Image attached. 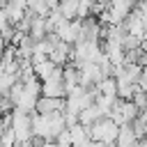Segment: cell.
Returning <instances> with one entry per match:
<instances>
[{"mask_svg":"<svg viewBox=\"0 0 147 147\" xmlns=\"http://www.w3.org/2000/svg\"><path fill=\"white\" fill-rule=\"evenodd\" d=\"M69 48H71V44L57 41V44L51 48V53H48V60H51V62H55L57 67H64V64L69 62Z\"/></svg>","mask_w":147,"mask_h":147,"instance_id":"4","label":"cell"},{"mask_svg":"<svg viewBox=\"0 0 147 147\" xmlns=\"http://www.w3.org/2000/svg\"><path fill=\"white\" fill-rule=\"evenodd\" d=\"M64 18H76V11H78V0H57V7H55Z\"/></svg>","mask_w":147,"mask_h":147,"instance_id":"8","label":"cell"},{"mask_svg":"<svg viewBox=\"0 0 147 147\" xmlns=\"http://www.w3.org/2000/svg\"><path fill=\"white\" fill-rule=\"evenodd\" d=\"M39 147H57V145H55V140H44Z\"/></svg>","mask_w":147,"mask_h":147,"instance_id":"11","label":"cell"},{"mask_svg":"<svg viewBox=\"0 0 147 147\" xmlns=\"http://www.w3.org/2000/svg\"><path fill=\"white\" fill-rule=\"evenodd\" d=\"M99 117H106V115H101V110L94 106V101H92L90 106H85V108L78 113V122H80V124H85V126H90V124H92V122H96Z\"/></svg>","mask_w":147,"mask_h":147,"instance_id":"6","label":"cell"},{"mask_svg":"<svg viewBox=\"0 0 147 147\" xmlns=\"http://www.w3.org/2000/svg\"><path fill=\"white\" fill-rule=\"evenodd\" d=\"M0 147H2V145H0Z\"/></svg>","mask_w":147,"mask_h":147,"instance_id":"13","label":"cell"},{"mask_svg":"<svg viewBox=\"0 0 147 147\" xmlns=\"http://www.w3.org/2000/svg\"><path fill=\"white\" fill-rule=\"evenodd\" d=\"M136 85H138L140 90H145V92H147V69H142V71H140V76H138Z\"/></svg>","mask_w":147,"mask_h":147,"instance_id":"10","label":"cell"},{"mask_svg":"<svg viewBox=\"0 0 147 147\" xmlns=\"http://www.w3.org/2000/svg\"><path fill=\"white\" fill-rule=\"evenodd\" d=\"M62 83H64V90L78 83V69H76L71 62H67V64L62 67Z\"/></svg>","mask_w":147,"mask_h":147,"instance_id":"9","label":"cell"},{"mask_svg":"<svg viewBox=\"0 0 147 147\" xmlns=\"http://www.w3.org/2000/svg\"><path fill=\"white\" fill-rule=\"evenodd\" d=\"M117 131H119V124H115L108 115L106 117H99L96 122H92L87 126V133L92 140H99L103 145H113L115 138H117Z\"/></svg>","mask_w":147,"mask_h":147,"instance_id":"1","label":"cell"},{"mask_svg":"<svg viewBox=\"0 0 147 147\" xmlns=\"http://www.w3.org/2000/svg\"><path fill=\"white\" fill-rule=\"evenodd\" d=\"M32 69H34V76H37L39 80H46V78H48V76H53L60 67H57L55 62H51L48 57H44V60L34 62V64H32Z\"/></svg>","mask_w":147,"mask_h":147,"instance_id":"5","label":"cell"},{"mask_svg":"<svg viewBox=\"0 0 147 147\" xmlns=\"http://www.w3.org/2000/svg\"><path fill=\"white\" fill-rule=\"evenodd\" d=\"M46 21H44V16H32V21H30V28H28V34L37 41V39H41V37H46Z\"/></svg>","mask_w":147,"mask_h":147,"instance_id":"7","label":"cell"},{"mask_svg":"<svg viewBox=\"0 0 147 147\" xmlns=\"http://www.w3.org/2000/svg\"><path fill=\"white\" fill-rule=\"evenodd\" d=\"M64 110V96H39L34 103V113L48 115V113H62Z\"/></svg>","mask_w":147,"mask_h":147,"instance_id":"2","label":"cell"},{"mask_svg":"<svg viewBox=\"0 0 147 147\" xmlns=\"http://www.w3.org/2000/svg\"><path fill=\"white\" fill-rule=\"evenodd\" d=\"M71 147H74V145H71Z\"/></svg>","mask_w":147,"mask_h":147,"instance_id":"12","label":"cell"},{"mask_svg":"<svg viewBox=\"0 0 147 147\" xmlns=\"http://www.w3.org/2000/svg\"><path fill=\"white\" fill-rule=\"evenodd\" d=\"M67 129H69V133H71V145H74V147H90V145H92V138H90L85 124L76 122V124L67 126Z\"/></svg>","mask_w":147,"mask_h":147,"instance_id":"3","label":"cell"}]
</instances>
